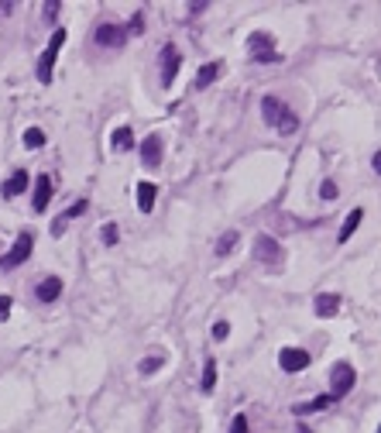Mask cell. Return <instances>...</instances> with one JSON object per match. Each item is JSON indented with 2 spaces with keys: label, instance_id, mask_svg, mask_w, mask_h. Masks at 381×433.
I'll use <instances>...</instances> for the list:
<instances>
[{
  "label": "cell",
  "instance_id": "cell-1",
  "mask_svg": "<svg viewBox=\"0 0 381 433\" xmlns=\"http://www.w3.org/2000/svg\"><path fill=\"white\" fill-rule=\"evenodd\" d=\"M261 117H265L272 127H279L282 134H292V131L299 127V117L288 110L279 96H265V100H261Z\"/></svg>",
  "mask_w": 381,
  "mask_h": 433
},
{
  "label": "cell",
  "instance_id": "cell-2",
  "mask_svg": "<svg viewBox=\"0 0 381 433\" xmlns=\"http://www.w3.org/2000/svg\"><path fill=\"white\" fill-rule=\"evenodd\" d=\"M354 382H357V371H354L347 361L333 364V371H330V399H333V403L344 399V396L354 389Z\"/></svg>",
  "mask_w": 381,
  "mask_h": 433
},
{
  "label": "cell",
  "instance_id": "cell-3",
  "mask_svg": "<svg viewBox=\"0 0 381 433\" xmlns=\"http://www.w3.org/2000/svg\"><path fill=\"white\" fill-rule=\"evenodd\" d=\"M62 42H66V31L59 28V31L48 38V48H45L41 59H38V80H41V83H52V69H55V59H59V52H62Z\"/></svg>",
  "mask_w": 381,
  "mask_h": 433
},
{
  "label": "cell",
  "instance_id": "cell-4",
  "mask_svg": "<svg viewBox=\"0 0 381 433\" xmlns=\"http://www.w3.org/2000/svg\"><path fill=\"white\" fill-rule=\"evenodd\" d=\"M31 251H35V234H31V231H21L17 241H14V248L3 255L0 268H17V265H24V261L31 258Z\"/></svg>",
  "mask_w": 381,
  "mask_h": 433
},
{
  "label": "cell",
  "instance_id": "cell-5",
  "mask_svg": "<svg viewBox=\"0 0 381 433\" xmlns=\"http://www.w3.org/2000/svg\"><path fill=\"white\" fill-rule=\"evenodd\" d=\"M248 42H251L248 48H251V59H254V62H279V59H282V55H279V48L272 45V35L254 31Z\"/></svg>",
  "mask_w": 381,
  "mask_h": 433
},
{
  "label": "cell",
  "instance_id": "cell-6",
  "mask_svg": "<svg viewBox=\"0 0 381 433\" xmlns=\"http://www.w3.org/2000/svg\"><path fill=\"white\" fill-rule=\"evenodd\" d=\"M93 42H96V45H103V48H120V45L127 42V31H124L120 24L103 21V24L93 31Z\"/></svg>",
  "mask_w": 381,
  "mask_h": 433
},
{
  "label": "cell",
  "instance_id": "cell-7",
  "mask_svg": "<svg viewBox=\"0 0 381 433\" xmlns=\"http://www.w3.org/2000/svg\"><path fill=\"white\" fill-rule=\"evenodd\" d=\"M179 66H183V55H179V48L169 42V45L162 48V87H172V83H176Z\"/></svg>",
  "mask_w": 381,
  "mask_h": 433
},
{
  "label": "cell",
  "instance_id": "cell-8",
  "mask_svg": "<svg viewBox=\"0 0 381 433\" xmlns=\"http://www.w3.org/2000/svg\"><path fill=\"white\" fill-rule=\"evenodd\" d=\"M254 255H258V261H265V265H279V261L286 258L282 245H279L272 234H261V238L254 241Z\"/></svg>",
  "mask_w": 381,
  "mask_h": 433
},
{
  "label": "cell",
  "instance_id": "cell-9",
  "mask_svg": "<svg viewBox=\"0 0 381 433\" xmlns=\"http://www.w3.org/2000/svg\"><path fill=\"white\" fill-rule=\"evenodd\" d=\"M279 364H282V371H286V375L306 371V368H309V351H302V347H282Z\"/></svg>",
  "mask_w": 381,
  "mask_h": 433
},
{
  "label": "cell",
  "instance_id": "cell-10",
  "mask_svg": "<svg viewBox=\"0 0 381 433\" xmlns=\"http://www.w3.org/2000/svg\"><path fill=\"white\" fill-rule=\"evenodd\" d=\"M141 162H145L148 169H158V166H162V138H158V134H148V138L141 141Z\"/></svg>",
  "mask_w": 381,
  "mask_h": 433
},
{
  "label": "cell",
  "instance_id": "cell-11",
  "mask_svg": "<svg viewBox=\"0 0 381 433\" xmlns=\"http://www.w3.org/2000/svg\"><path fill=\"white\" fill-rule=\"evenodd\" d=\"M48 200H52V175H38V179H35L31 210H35V213H45V210H48Z\"/></svg>",
  "mask_w": 381,
  "mask_h": 433
},
{
  "label": "cell",
  "instance_id": "cell-12",
  "mask_svg": "<svg viewBox=\"0 0 381 433\" xmlns=\"http://www.w3.org/2000/svg\"><path fill=\"white\" fill-rule=\"evenodd\" d=\"M28 186H31V175L24 173V169H17V173H14L10 179H7V182H3V189H0V193H3L7 200H14V196H21V193H24Z\"/></svg>",
  "mask_w": 381,
  "mask_h": 433
},
{
  "label": "cell",
  "instance_id": "cell-13",
  "mask_svg": "<svg viewBox=\"0 0 381 433\" xmlns=\"http://www.w3.org/2000/svg\"><path fill=\"white\" fill-rule=\"evenodd\" d=\"M361 220H364V206H354V210L347 213V220H344V227H340L337 241H340V245H347V241L354 238V231L361 227Z\"/></svg>",
  "mask_w": 381,
  "mask_h": 433
},
{
  "label": "cell",
  "instance_id": "cell-14",
  "mask_svg": "<svg viewBox=\"0 0 381 433\" xmlns=\"http://www.w3.org/2000/svg\"><path fill=\"white\" fill-rule=\"evenodd\" d=\"M41 303H55L59 296H62V282L55 279V275H48V279H41L38 282V292H35Z\"/></svg>",
  "mask_w": 381,
  "mask_h": 433
},
{
  "label": "cell",
  "instance_id": "cell-15",
  "mask_svg": "<svg viewBox=\"0 0 381 433\" xmlns=\"http://www.w3.org/2000/svg\"><path fill=\"white\" fill-rule=\"evenodd\" d=\"M337 310H340V296H337V292H319V296H316V317L330 320Z\"/></svg>",
  "mask_w": 381,
  "mask_h": 433
},
{
  "label": "cell",
  "instance_id": "cell-16",
  "mask_svg": "<svg viewBox=\"0 0 381 433\" xmlns=\"http://www.w3.org/2000/svg\"><path fill=\"white\" fill-rule=\"evenodd\" d=\"M155 196H158V189H155L151 182H138V210H141V213H151V210H155Z\"/></svg>",
  "mask_w": 381,
  "mask_h": 433
},
{
  "label": "cell",
  "instance_id": "cell-17",
  "mask_svg": "<svg viewBox=\"0 0 381 433\" xmlns=\"http://www.w3.org/2000/svg\"><path fill=\"white\" fill-rule=\"evenodd\" d=\"M110 148H113V152H131V148H134V131H131V127H117V131L110 134Z\"/></svg>",
  "mask_w": 381,
  "mask_h": 433
},
{
  "label": "cell",
  "instance_id": "cell-18",
  "mask_svg": "<svg viewBox=\"0 0 381 433\" xmlns=\"http://www.w3.org/2000/svg\"><path fill=\"white\" fill-rule=\"evenodd\" d=\"M330 403H333L330 396H316L313 403H299V406H292V413H295V416H306V413H316V409H326Z\"/></svg>",
  "mask_w": 381,
  "mask_h": 433
},
{
  "label": "cell",
  "instance_id": "cell-19",
  "mask_svg": "<svg viewBox=\"0 0 381 433\" xmlns=\"http://www.w3.org/2000/svg\"><path fill=\"white\" fill-rule=\"evenodd\" d=\"M220 69H223L220 62H206V66L199 69V76H196V87H199V89H203V87H210V83H213V80L220 76Z\"/></svg>",
  "mask_w": 381,
  "mask_h": 433
},
{
  "label": "cell",
  "instance_id": "cell-20",
  "mask_svg": "<svg viewBox=\"0 0 381 433\" xmlns=\"http://www.w3.org/2000/svg\"><path fill=\"white\" fill-rule=\"evenodd\" d=\"M237 241H241V234H237V231H227V234L216 241V248H213V251H216V255H230V251L237 248Z\"/></svg>",
  "mask_w": 381,
  "mask_h": 433
},
{
  "label": "cell",
  "instance_id": "cell-21",
  "mask_svg": "<svg viewBox=\"0 0 381 433\" xmlns=\"http://www.w3.org/2000/svg\"><path fill=\"white\" fill-rule=\"evenodd\" d=\"M203 392H213V385H216V361L213 357H206V364H203Z\"/></svg>",
  "mask_w": 381,
  "mask_h": 433
},
{
  "label": "cell",
  "instance_id": "cell-22",
  "mask_svg": "<svg viewBox=\"0 0 381 433\" xmlns=\"http://www.w3.org/2000/svg\"><path fill=\"white\" fill-rule=\"evenodd\" d=\"M24 145H28V148H41V145H45V131H41V127H28V131H24Z\"/></svg>",
  "mask_w": 381,
  "mask_h": 433
},
{
  "label": "cell",
  "instance_id": "cell-23",
  "mask_svg": "<svg viewBox=\"0 0 381 433\" xmlns=\"http://www.w3.org/2000/svg\"><path fill=\"white\" fill-rule=\"evenodd\" d=\"M86 210H90V203H86V200H76V203L62 213V220H76V217H83ZM62 220H55V224H62Z\"/></svg>",
  "mask_w": 381,
  "mask_h": 433
},
{
  "label": "cell",
  "instance_id": "cell-24",
  "mask_svg": "<svg viewBox=\"0 0 381 433\" xmlns=\"http://www.w3.org/2000/svg\"><path fill=\"white\" fill-rule=\"evenodd\" d=\"M162 364H165V357H162V354H155V357H145V361L138 364V371H141V375H151V371H158Z\"/></svg>",
  "mask_w": 381,
  "mask_h": 433
},
{
  "label": "cell",
  "instance_id": "cell-25",
  "mask_svg": "<svg viewBox=\"0 0 381 433\" xmlns=\"http://www.w3.org/2000/svg\"><path fill=\"white\" fill-rule=\"evenodd\" d=\"M319 196H323V200H337V196H340V186H337L333 179H323V182H319Z\"/></svg>",
  "mask_w": 381,
  "mask_h": 433
},
{
  "label": "cell",
  "instance_id": "cell-26",
  "mask_svg": "<svg viewBox=\"0 0 381 433\" xmlns=\"http://www.w3.org/2000/svg\"><path fill=\"white\" fill-rule=\"evenodd\" d=\"M100 238H103V245H117V238H120V234H117V224H103V227H100Z\"/></svg>",
  "mask_w": 381,
  "mask_h": 433
},
{
  "label": "cell",
  "instance_id": "cell-27",
  "mask_svg": "<svg viewBox=\"0 0 381 433\" xmlns=\"http://www.w3.org/2000/svg\"><path fill=\"white\" fill-rule=\"evenodd\" d=\"M124 31H127V35H141V31H145V14H141V10H138V14H134V17H131V24H127V28H124Z\"/></svg>",
  "mask_w": 381,
  "mask_h": 433
},
{
  "label": "cell",
  "instance_id": "cell-28",
  "mask_svg": "<svg viewBox=\"0 0 381 433\" xmlns=\"http://www.w3.org/2000/svg\"><path fill=\"white\" fill-rule=\"evenodd\" d=\"M230 433H251V427H248V416H244V413H237V416H234Z\"/></svg>",
  "mask_w": 381,
  "mask_h": 433
},
{
  "label": "cell",
  "instance_id": "cell-29",
  "mask_svg": "<svg viewBox=\"0 0 381 433\" xmlns=\"http://www.w3.org/2000/svg\"><path fill=\"white\" fill-rule=\"evenodd\" d=\"M227 334H230V324H227V320H216V324H213V337H216V341H223Z\"/></svg>",
  "mask_w": 381,
  "mask_h": 433
},
{
  "label": "cell",
  "instance_id": "cell-30",
  "mask_svg": "<svg viewBox=\"0 0 381 433\" xmlns=\"http://www.w3.org/2000/svg\"><path fill=\"white\" fill-rule=\"evenodd\" d=\"M59 7H62L59 0H48V3H45V21H55V10H59Z\"/></svg>",
  "mask_w": 381,
  "mask_h": 433
},
{
  "label": "cell",
  "instance_id": "cell-31",
  "mask_svg": "<svg viewBox=\"0 0 381 433\" xmlns=\"http://www.w3.org/2000/svg\"><path fill=\"white\" fill-rule=\"evenodd\" d=\"M10 313V296H0V320H7Z\"/></svg>",
  "mask_w": 381,
  "mask_h": 433
}]
</instances>
